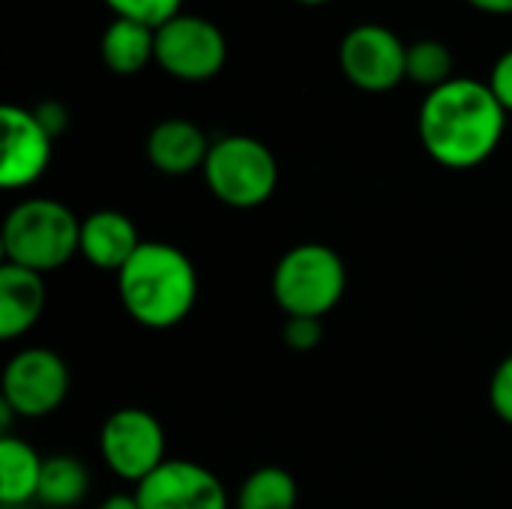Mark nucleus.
Here are the masks:
<instances>
[{"instance_id": "a878e982", "label": "nucleus", "mask_w": 512, "mask_h": 509, "mask_svg": "<svg viewBox=\"0 0 512 509\" xmlns=\"http://www.w3.org/2000/svg\"><path fill=\"white\" fill-rule=\"evenodd\" d=\"M468 3L483 12H492V15H510L512 12V0H468Z\"/></svg>"}, {"instance_id": "7ed1b4c3", "label": "nucleus", "mask_w": 512, "mask_h": 509, "mask_svg": "<svg viewBox=\"0 0 512 509\" xmlns=\"http://www.w3.org/2000/svg\"><path fill=\"white\" fill-rule=\"evenodd\" d=\"M81 219L57 198H24L3 219V261L54 273L78 255Z\"/></svg>"}, {"instance_id": "0eeeda50", "label": "nucleus", "mask_w": 512, "mask_h": 509, "mask_svg": "<svg viewBox=\"0 0 512 509\" xmlns=\"http://www.w3.org/2000/svg\"><path fill=\"white\" fill-rule=\"evenodd\" d=\"M99 453L114 477L138 486L168 462L165 429L147 408H117L99 429Z\"/></svg>"}, {"instance_id": "f03ea898", "label": "nucleus", "mask_w": 512, "mask_h": 509, "mask_svg": "<svg viewBox=\"0 0 512 509\" xmlns=\"http://www.w3.org/2000/svg\"><path fill=\"white\" fill-rule=\"evenodd\" d=\"M123 312L147 330L183 324L198 303L195 261L174 243L144 240L129 264L117 273Z\"/></svg>"}, {"instance_id": "aec40b11", "label": "nucleus", "mask_w": 512, "mask_h": 509, "mask_svg": "<svg viewBox=\"0 0 512 509\" xmlns=\"http://www.w3.org/2000/svg\"><path fill=\"white\" fill-rule=\"evenodd\" d=\"M105 3L117 18H132L153 30L183 12V0H105Z\"/></svg>"}, {"instance_id": "a211bd4d", "label": "nucleus", "mask_w": 512, "mask_h": 509, "mask_svg": "<svg viewBox=\"0 0 512 509\" xmlns=\"http://www.w3.org/2000/svg\"><path fill=\"white\" fill-rule=\"evenodd\" d=\"M300 489L291 471L279 465L255 468L237 489L231 509H297Z\"/></svg>"}, {"instance_id": "4468645a", "label": "nucleus", "mask_w": 512, "mask_h": 509, "mask_svg": "<svg viewBox=\"0 0 512 509\" xmlns=\"http://www.w3.org/2000/svg\"><path fill=\"white\" fill-rule=\"evenodd\" d=\"M45 303H48L45 276L3 261L0 267V339L15 342L27 336L42 318Z\"/></svg>"}, {"instance_id": "423d86ee", "label": "nucleus", "mask_w": 512, "mask_h": 509, "mask_svg": "<svg viewBox=\"0 0 512 509\" xmlns=\"http://www.w3.org/2000/svg\"><path fill=\"white\" fill-rule=\"evenodd\" d=\"M72 387V375L66 360L42 345L21 348L9 357L0 381V414L3 426L12 417L18 420H42L54 414Z\"/></svg>"}, {"instance_id": "6ab92c4d", "label": "nucleus", "mask_w": 512, "mask_h": 509, "mask_svg": "<svg viewBox=\"0 0 512 509\" xmlns=\"http://www.w3.org/2000/svg\"><path fill=\"white\" fill-rule=\"evenodd\" d=\"M405 78L435 90L447 81H453V51L441 39H417L408 45L405 57Z\"/></svg>"}, {"instance_id": "ddd939ff", "label": "nucleus", "mask_w": 512, "mask_h": 509, "mask_svg": "<svg viewBox=\"0 0 512 509\" xmlns=\"http://www.w3.org/2000/svg\"><path fill=\"white\" fill-rule=\"evenodd\" d=\"M210 144L204 129L186 117H168L159 120L144 141L147 162L165 174V177H186L192 171H201L210 153Z\"/></svg>"}, {"instance_id": "412c9836", "label": "nucleus", "mask_w": 512, "mask_h": 509, "mask_svg": "<svg viewBox=\"0 0 512 509\" xmlns=\"http://www.w3.org/2000/svg\"><path fill=\"white\" fill-rule=\"evenodd\" d=\"M321 339H324L321 318H285V324H282V342L297 354L315 351L321 345Z\"/></svg>"}, {"instance_id": "f8f14e48", "label": "nucleus", "mask_w": 512, "mask_h": 509, "mask_svg": "<svg viewBox=\"0 0 512 509\" xmlns=\"http://www.w3.org/2000/svg\"><path fill=\"white\" fill-rule=\"evenodd\" d=\"M141 234L135 222L120 210H93L81 219L78 255L105 273H120L129 258L141 249Z\"/></svg>"}, {"instance_id": "1a4fd4ad", "label": "nucleus", "mask_w": 512, "mask_h": 509, "mask_svg": "<svg viewBox=\"0 0 512 509\" xmlns=\"http://www.w3.org/2000/svg\"><path fill=\"white\" fill-rule=\"evenodd\" d=\"M408 45L384 24H357L342 36L339 66L363 93H390L405 81Z\"/></svg>"}, {"instance_id": "9b49d317", "label": "nucleus", "mask_w": 512, "mask_h": 509, "mask_svg": "<svg viewBox=\"0 0 512 509\" xmlns=\"http://www.w3.org/2000/svg\"><path fill=\"white\" fill-rule=\"evenodd\" d=\"M0 123H3L0 186L3 189H27L48 171L54 138L42 129L33 108L3 105Z\"/></svg>"}, {"instance_id": "f257e3e1", "label": "nucleus", "mask_w": 512, "mask_h": 509, "mask_svg": "<svg viewBox=\"0 0 512 509\" xmlns=\"http://www.w3.org/2000/svg\"><path fill=\"white\" fill-rule=\"evenodd\" d=\"M507 111L492 87L477 78H453L426 93L417 135L432 162L450 171L483 165L504 141Z\"/></svg>"}, {"instance_id": "9d476101", "label": "nucleus", "mask_w": 512, "mask_h": 509, "mask_svg": "<svg viewBox=\"0 0 512 509\" xmlns=\"http://www.w3.org/2000/svg\"><path fill=\"white\" fill-rule=\"evenodd\" d=\"M141 509H231L225 483L201 462L168 459L135 486Z\"/></svg>"}, {"instance_id": "393cba45", "label": "nucleus", "mask_w": 512, "mask_h": 509, "mask_svg": "<svg viewBox=\"0 0 512 509\" xmlns=\"http://www.w3.org/2000/svg\"><path fill=\"white\" fill-rule=\"evenodd\" d=\"M96 509H141V504H138L135 492H129V495H126V492H123V495L117 492V495H108Z\"/></svg>"}, {"instance_id": "6e6552de", "label": "nucleus", "mask_w": 512, "mask_h": 509, "mask_svg": "<svg viewBox=\"0 0 512 509\" xmlns=\"http://www.w3.org/2000/svg\"><path fill=\"white\" fill-rule=\"evenodd\" d=\"M228 60L225 33L204 15L180 12L156 27V63L180 81H210Z\"/></svg>"}, {"instance_id": "5701e85b", "label": "nucleus", "mask_w": 512, "mask_h": 509, "mask_svg": "<svg viewBox=\"0 0 512 509\" xmlns=\"http://www.w3.org/2000/svg\"><path fill=\"white\" fill-rule=\"evenodd\" d=\"M486 84L492 87V93H495V99L501 102V108H504L507 114H512V48L510 51H504V54L495 60V66H492Z\"/></svg>"}, {"instance_id": "2eb2a0df", "label": "nucleus", "mask_w": 512, "mask_h": 509, "mask_svg": "<svg viewBox=\"0 0 512 509\" xmlns=\"http://www.w3.org/2000/svg\"><path fill=\"white\" fill-rule=\"evenodd\" d=\"M99 48L114 75H138L150 60H156V30L132 18H114L105 27Z\"/></svg>"}, {"instance_id": "dca6fc26", "label": "nucleus", "mask_w": 512, "mask_h": 509, "mask_svg": "<svg viewBox=\"0 0 512 509\" xmlns=\"http://www.w3.org/2000/svg\"><path fill=\"white\" fill-rule=\"evenodd\" d=\"M45 459L21 438L3 435L0 441V504L21 507L36 501Z\"/></svg>"}, {"instance_id": "4be33fe9", "label": "nucleus", "mask_w": 512, "mask_h": 509, "mask_svg": "<svg viewBox=\"0 0 512 509\" xmlns=\"http://www.w3.org/2000/svg\"><path fill=\"white\" fill-rule=\"evenodd\" d=\"M489 405L495 411V417L501 423L512 426V354H507L495 372H492V381H489Z\"/></svg>"}, {"instance_id": "f3484780", "label": "nucleus", "mask_w": 512, "mask_h": 509, "mask_svg": "<svg viewBox=\"0 0 512 509\" xmlns=\"http://www.w3.org/2000/svg\"><path fill=\"white\" fill-rule=\"evenodd\" d=\"M90 492V471L78 456L57 453L48 456L42 465V480L36 501L48 509H72L78 507Z\"/></svg>"}, {"instance_id": "39448f33", "label": "nucleus", "mask_w": 512, "mask_h": 509, "mask_svg": "<svg viewBox=\"0 0 512 509\" xmlns=\"http://www.w3.org/2000/svg\"><path fill=\"white\" fill-rule=\"evenodd\" d=\"M201 174L210 195L234 210H255L267 204L279 186V162L273 150L252 135L216 138Z\"/></svg>"}, {"instance_id": "20e7f679", "label": "nucleus", "mask_w": 512, "mask_h": 509, "mask_svg": "<svg viewBox=\"0 0 512 509\" xmlns=\"http://www.w3.org/2000/svg\"><path fill=\"white\" fill-rule=\"evenodd\" d=\"M270 291L285 318L324 321L348 291V270L333 246L297 243L276 261Z\"/></svg>"}, {"instance_id": "b1692460", "label": "nucleus", "mask_w": 512, "mask_h": 509, "mask_svg": "<svg viewBox=\"0 0 512 509\" xmlns=\"http://www.w3.org/2000/svg\"><path fill=\"white\" fill-rule=\"evenodd\" d=\"M33 114H36V120L42 123V129H45L51 138H60V135L66 132V126H69V111H66V105L57 102V99L39 102V105L33 108Z\"/></svg>"}, {"instance_id": "bb28decb", "label": "nucleus", "mask_w": 512, "mask_h": 509, "mask_svg": "<svg viewBox=\"0 0 512 509\" xmlns=\"http://www.w3.org/2000/svg\"><path fill=\"white\" fill-rule=\"evenodd\" d=\"M294 3H303V6H324V3H330V0H294Z\"/></svg>"}]
</instances>
